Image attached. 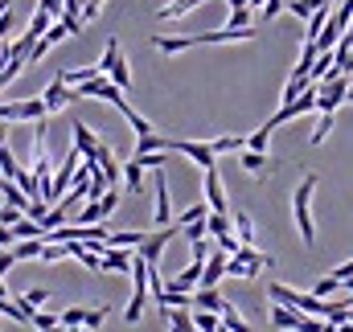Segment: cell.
Instances as JSON below:
<instances>
[{"label": "cell", "mask_w": 353, "mask_h": 332, "mask_svg": "<svg viewBox=\"0 0 353 332\" xmlns=\"http://www.w3.org/2000/svg\"><path fill=\"white\" fill-rule=\"evenodd\" d=\"M316 185H321V176L304 172V180L292 193V218H296V230H300L304 247H316V226H312V193H316Z\"/></svg>", "instance_id": "obj_1"}, {"label": "cell", "mask_w": 353, "mask_h": 332, "mask_svg": "<svg viewBox=\"0 0 353 332\" xmlns=\"http://www.w3.org/2000/svg\"><path fill=\"white\" fill-rule=\"evenodd\" d=\"M263 267H271V254H259L255 247H239L226 258V275L230 279H255Z\"/></svg>", "instance_id": "obj_2"}, {"label": "cell", "mask_w": 353, "mask_h": 332, "mask_svg": "<svg viewBox=\"0 0 353 332\" xmlns=\"http://www.w3.org/2000/svg\"><path fill=\"white\" fill-rule=\"evenodd\" d=\"M176 234H181V226H176V222H169V226H157V230L140 242V250H136V254H140L144 262H152V267H157V262H161V254H165V247L173 242Z\"/></svg>", "instance_id": "obj_3"}, {"label": "cell", "mask_w": 353, "mask_h": 332, "mask_svg": "<svg viewBox=\"0 0 353 332\" xmlns=\"http://www.w3.org/2000/svg\"><path fill=\"white\" fill-rule=\"evenodd\" d=\"M29 119H46V103H41V98L0 103V123H29Z\"/></svg>", "instance_id": "obj_4"}, {"label": "cell", "mask_w": 353, "mask_h": 332, "mask_svg": "<svg viewBox=\"0 0 353 332\" xmlns=\"http://www.w3.org/2000/svg\"><path fill=\"white\" fill-rule=\"evenodd\" d=\"M169 152H181V156H189V160L201 168V172L218 165V152L210 148V140H169Z\"/></svg>", "instance_id": "obj_5"}, {"label": "cell", "mask_w": 353, "mask_h": 332, "mask_svg": "<svg viewBox=\"0 0 353 332\" xmlns=\"http://www.w3.org/2000/svg\"><path fill=\"white\" fill-rule=\"evenodd\" d=\"M201 197H205V205H210L214 214H230V205H226V189H222V176H218V165L205 168V180H201Z\"/></svg>", "instance_id": "obj_6"}, {"label": "cell", "mask_w": 353, "mask_h": 332, "mask_svg": "<svg viewBox=\"0 0 353 332\" xmlns=\"http://www.w3.org/2000/svg\"><path fill=\"white\" fill-rule=\"evenodd\" d=\"M152 197H157V205H152V222H157V226H169V222H173V201H169L165 168H157V180H152Z\"/></svg>", "instance_id": "obj_7"}, {"label": "cell", "mask_w": 353, "mask_h": 332, "mask_svg": "<svg viewBox=\"0 0 353 332\" xmlns=\"http://www.w3.org/2000/svg\"><path fill=\"white\" fill-rule=\"evenodd\" d=\"M74 98H79V94L62 83V79H54V83L46 86V94H41V103H46V115H58V111H62L66 103H74Z\"/></svg>", "instance_id": "obj_8"}, {"label": "cell", "mask_w": 353, "mask_h": 332, "mask_svg": "<svg viewBox=\"0 0 353 332\" xmlns=\"http://www.w3.org/2000/svg\"><path fill=\"white\" fill-rule=\"evenodd\" d=\"M226 258H230V254H222L218 247L210 250V258H205V267H201V283H197V287H218V283L226 279Z\"/></svg>", "instance_id": "obj_9"}, {"label": "cell", "mask_w": 353, "mask_h": 332, "mask_svg": "<svg viewBox=\"0 0 353 332\" xmlns=\"http://www.w3.org/2000/svg\"><path fill=\"white\" fill-rule=\"evenodd\" d=\"M132 250L123 247H103V271H119V275H132Z\"/></svg>", "instance_id": "obj_10"}, {"label": "cell", "mask_w": 353, "mask_h": 332, "mask_svg": "<svg viewBox=\"0 0 353 332\" xmlns=\"http://www.w3.org/2000/svg\"><path fill=\"white\" fill-rule=\"evenodd\" d=\"M300 320H304V312H296V308H288V304H271V324H275V329L296 332Z\"/></svg>", "instance_id": "obj_11"}, {"label": "cell", "mask_w": 353, "mask_h": 332, "mask_svg": "<svg viewBox=\"0 0 353 332\" xmlns=\"http://www.w3.org/2000/svg\"><path fill=\"white\" fill-rule=\"evenodd\" d=\"M193 308H201V312H222L226 300L218 295V287H197V291H193Z\"/></svg>", "instance_id": "obj_12"}, {"label": "cell", "mask_w": 353, "mask_h": 332, "mask_svg": "<svg viewBox=\"0 0 353 332\" xmlns=\"http://www.w3.org/2000/svg\"><path fill=\"white\" fill-rule=\"evenodd\" d=\"M70 132H74V148H79L83 156H94V148H99V136L90 132L87 123H83V119H74V127H70Z\"/></svg>", "instance_id": "obj_13"}, {"label": "cell", "mask_w": 353, "mask_h": 332, "mask_svg": "<svg viewBox=\"0 0 353 332\" xmlns=\"http://www.w3.org/2000/svg\"><path fill=\"white\" fill-rule=\"evenodd\" d=\"M123 185L132 189V197H136V193H144V165H140L136 156L123 165Z\"/></svg>", "instance_id": "obj_14"}, {"label": "cell", "mask_w": 353, "mask_h": 332, "mask_svg": "<svg viewBox=\"0 0 353 332\" xmlns=\"http://www.w3.org/2000/svg\"><path fill=\"white\" fill-rule=\"evenodd\" d=\"M239 165L247 168L251 176H263L267 168H271V160H267V152H251V148H243V160Z\"/></svg>", "instance_id": "obj_15"}, {"label": "cell", "mask_w": 353, "mask_h": 332, "mask_svg": "<svg viewBox=\"0 0 353 332\" xmlns=\"http://www.w3.org/2000/svg\"><path fill=\"white\" fill-rule=\"evenodd\" d=\"M46 300H50V291H46V287H29V291H21V295H17V304H21L29 316H33V312H37Z\"/></svg>", "instance_id": "obj_16"}, {"label": "cell", "mask_w": 353, "mask_h": 332, "mask_svg": "<svg viewBox=\"0 0 353 332\" xmlns=\"http://www.w3.org/2000/svg\"><path fill=\"white\" fill-rule=\"evenodd\" d=\"M148 234L144 230H123V234H111L107 238V247H123V250H140V242H144Z\"/></svg>", "instance_id": "obj_17"}, {"label": "cell", "mask_w": 353, "mask_h": 332, "mask_svg": "<svg viewBox=\"0 0 353 332\" xmlns=\"http://www.w3.org/2000/svg\"><path fill=\"white\" fill-rule=\"evenodd\" d=\"M234 238H239L243 247L255 242V222H251V214H234Z\"/></svg>", "instance_id": "obj_18"}, {"label": "cell", "mask_w": 353, "mask_h": 332, "mask_svg": "<svg viewBox=\"0 0 353 332\" xmlns=\"http://www.w3.org/2000/svg\"><path fill=\"white\" fill-rule=\"evenodd\" d=\"M193 329L197 332H218L222 329V316H218V312H201V308H193Z\"/></svg>", "instance_id": "obj_19"}, {"label": "cell", "mask_w": 353, "mask_h": 332, "mask_svg": "<svg viewBox=\"0 0 353 332\" xmlns=\"http://www.w3.org/2000/svg\"><path fill=\"white\" fill-rule=\"evenodd\" d=\"M87 312L90 308H66V312H58V324L62 329H87Z\"/></svg>", "instance_id": "obj_20"}, {"label": "cell", "mask_w": 353, "mask_h": 332, "mask_svg": "<svg viewBox=\"0 0 353 332\" xmlns=\"http://www.w3.org/2000/svg\"><path fill=\"white\" fill-rule=\"evenodd\" d=\"M218 316H222V324H226L230 332H251V324H247V320L239 316V308H234V304H226V308H222Z\"/></svg>", "instance_id": "obj_21"}, {"label": "cell", "mask_w": 353, "mask_h": 332, "mask_svg": "<svg viewBox=\"0 0 353 332\" xmlns=\"http://www.w3.org/2000/svg\"><path fill=\"white\" fill-rule=\"evenodd\" d=\"M333 123H337V111H321V119L312 127V144H325V136L333 132Z\"/></svg>", "instance_id": "obj_22"}, {"label": "cell", "mask_w": 353, "mask_h": 332, "mask_svg": "<svg viewBox=\"0 0 353 332\" xmlns=\"http://www.w3.org/2000/svg\"><path fill=\"white\" fill-rule=\"evenodd\" d=\"M337 291H341V279H337V275H325V279L312 283V295H316V300H329V295H337Z\"/></svg>", "instance_id": "obj_23"}, {"label": "cell", "mask_w": 353, "mask_h": 332, "mask_svg": "<svg viewBox=\"0 0 353 332\" xmlns=\"http://www.w3.org/2000/svg\"><path fill=\"white\" fill-rule=\"evenodd\" d=\"M210 148L222 156V152H239V148H247V140H243V136H218V140H210Z\"/></svg>", "instance_id": "obj_24"}, {"label": "cell", "mask_w": 353, "mask_h": 332, "mask_svg": "<svg viewBox=\"0 0 353 332\" xmlns=\"http://www.w3.org/2000/svg\"><path fill=\"white\" fill-rule=\"evenodd\" d=\"M115 205H119V189H115V185H111V189H107V193H103V197H99V218H103V222H107V218H111V214H115Z\"/></svg>", "instance_id": "obj_25"}, {"label": "cell", "mask_w": 353, "mask_h": 332, "mask_svg": "<svg viewBox=\"0 0 353 332\" xmlns=\"http://www.w3.org/2000/svg\"><path fill=\"white\" fill-rule=\"evenodd\" d=\"M12 234H17V238H46V230H41L33 218H21V222L12 226Z\"/></svg>", "instance_id": "obj_26"}, {"label": "cell", "mask_w": 353, "mask_h": 332, "mask_svg": "<svg viewBox=\"0 0 353 332\" xmlns=\"http://www.w3.org/2000/svg\"><path fill=\"white\" fill-rule=\"evenodd\" d=\"M205 214H210V205H205V197H201V201H197V205H189V209H185V214H181V218H176V226H189V222H201V218H205Z\"/></svg>", "instance_id": "obj_27"}, {"label": "cell", "mask_w": 353, "mask_h": 332, "mask_svg": "<svg viewBox=\"0 0 353 332\" xmlns=\"http://www.w3.org/2000/svg\"><path fill=\"white\" fill-rule=\"evenodd\" d=\"M17 172H21V165L12 160V152H8V144H4V148H0V176H8V180H12Z\"/></svg>", "instance_id": "obj_28"}, {"label": "cell", "mask_w": 353, "mask_h": 332, "mask_svg": "<svg viewBox=\"0 0 353 332\" xmlns=\"http://www.w3.org/2000/svg\"><path fill=\"white\" fill-rule=\"evenodd\" d=\"M267 140H271V132L259 127V132H251V136H247V148H251V152H267Z\"/></svg>", "instance_id": "obj_29"}, {"label": "cell", "mask_w": 353, "mask_h": 332, "mask_svg": "<svg viewBox=\"0 0 353 332\" xmlns=\"http://www.w3.org/2000/svg\"><path fill=\"white\" fill-rule=\"evenodd\" d=\"M29 324H33V329H37V332H46V329H54V324H58V316H54V312H41V308H37Z\"/></svg>", "instance_id": "obj_30"}, {"label": "cell", "mask_w": 353, "mask_h": 332, "mask_svg": "<svg viewBox=\"0 0 353 332\" xmlns=\"http://www.w3.org/2000/svg\"><path fill=\"white\" fill-rule=\"evenodd\" d=\"M136 160H140L144 168H165V160H169V152H140Z\"/></svg>", "instance_id": "obj_31"}, {"label": "cell", "mask_w": 353, "mask_h": 332, "mask_svg": "<svg viewBox=\"0 0 353 332\" xmlns=\"http://www.w3.org/2000/svg\"><path fill=\"white\" fill-rule=\"evenodd\" d=\"M226 25H234V29H247L251 25V8H230V21Z\"/></svg>", "instance_id": "obj_32"}, {"label": "cell", "mask_w": 353, "mask_h": 332, "mask_svg": "<svg viewBox=\"0 0 353 332\" xmlns=\"http://www.w3.org/2000/svg\"><path fill=\"white\" fill-rule=\"evenodd\" d=\"M181 234H185L189 242H197V238H205V218H201V222H189V226H181Z\"/></svg>", "instance_id": "obj_33"}, {"label": "cell", "mask_w": 353, "mask_h": 332, "mask_svg": "<svg viewBox=\"0 0 353 332\" xmlns=\"http://www.w3.org/2000/svg\"><path fill=\"white\" fill-rule=\"evenodd\" d=\"M21 218H25V214H21L17 205H0V226H17Z\"/></svg>", "instance_id": "obj_34"}, {"label": "cell", "mask_w": 353, "mask_h": 332, "mask_svg": "<svg viewBox=\"0 0 353 332\" xmlns=\"http://www.w3.org/2000/svg\"><path fill=\"white\" fill-rule=\"evenodd\" d=\"M111 316V308H90L87 312V329H103V320Z\"/></svg>", "instance_id": "obj_35"}, {"label": "cell", "mask_w": 353, "mask_h": 332, "mask_svg": "<svg viewBox=\"0 0 353 332\" xmlns=\"http://www.w3.org/2000/svg\"><path fill=\"white\" fill-rule=\"evenodd\" d=\"M321 329H325V320H321V316H304L296 332H321Z\"/></svg>", "instance_id": "obj_36"}, {"label": "cell", "mask_w": 353, "mask_h": 332, "mask_svg": "<svg viewBox=\"0 0 353 332\" xmlns=\"http://www.w3.org/2000/svg\"><path fill=\"white\" fill-rule=\"evenodd\" d=\"M12 267H17V254H12V250H0V279H4Z\"/></svg>", "instance_id": "obj_37"}, {"label": "cell", "mask_w": 353, "mask_h": 332, "mask_svg": "<svg viewBox=\"0 0 353 332\" xmlns=\"http://www.w3.org/2000/svg\"><path fill=\"white\" fill-rule=\"evenodd\" d=\"M279 8H283V0H263V21L279 17Z\"/></svg>", "instance_id": "obj_38"}, {"label": "cell", "mask_w": 353, "mask_h": 332, "mask_svg": "<svg viewBox=\"0 0 353 332\" xmlns=\"http://www.w3.org/2000/svg\"><path fill=\"white\" fill-rule=\"evenodd\" d=\"M17 242V234H12V226H0V250H8Z\"/></svg>", "instance_id": "obj_39"}, {"label": "cell", "mask_w": 353, "mask_h": 332, "mask_svg": "<svg viewBox=\"0 0 353 332\" xmlns=\"http://www.w3.org/2000/svg\"><path fill=\"white\" fill-rule=\"evenodd\" d=\"M333 275H337V279H350V275H353V258H350V262H341V267H337Z\"/></svg>", "instance_id": "obj_40"}, {"label": "cell", "mask_w": 353, "mask_h": 332, "mask_svg": "<svg viewBox=\"0 0 353 332\" xmlns=\"http://www.w3.org/2000/svg\"><path fill=\"white\" fill-rule=\"evenodd\" d=\"M41 8H46V12H54V17H58V12H62V0H41Z\"/></svg>", "instance_id": "obj_41"}, {"label": "cell", "mask_w": 353, "mask_h": 332, "mask_svg": "<svg viewBox=\"0 0 353 332\" xmlns=\"http://www.w3.org/2000/svg\"><path fill=\"white\" fill-rule=\"evenodd\" d=\"M230 8H251V0H226Z\"/></svg>", "instance_id": "obj_42"}, {"label": "cell", "mask_w": 353, "mask_h": 332, "mask_svg": "<svg viewBox=\"0 0 353 332\" xmlns=\"http://www.w3.org/2000/svg\"><path fill=\"white\" fill-rule=\"evenodd\" d=\"M4 144H8V127L0 123V148H4Z\"/></svg>", "instance_id": "obj_43"}, {"label": "cell", "mask_w": 353, "mask_h": 332, "mask_svg": "<svg viewBox=\"0 0 353 332\" xmlns=\"http://www.w3.org/2000/svg\"><path fill=\"white\" fill-rule=\"evenodd\" d=\"M337 332H353V324H350V320H345V324H337Z\"/></svg>", "instance_id": "obj_44"}, {"label": "cell", "mask_w": 353, "mask_h": 332, "mask_svg": "<svg viewBox=\"0 0 353 332\" xmlns=\"http://www.w3.org/2000/svg\"><path fill=\"white\" fill-rule=\"evenodd\" d=\"M345 103H353V79H350V90H345Z\"/></svg>", "instance_id": "obj_45"}, {"label": "cell", "mask_w": 353, "mask_h": 332, "mask_svg": "<svg viewBox=\"0 0 353 332\" xmlns=\"http://www.w3.org/2000/svg\"><path fill=\"white\" fill-rule=\"evenodd\" d=\"M4 295H8V291H4V279H0V300H4Z\"/></svg>", "instance_id": "obj_46"}, {"label": "cell", "mask_w": 353, "mask_h": 332, "mask_svg": "<svg viewBox=\"0 0 353 332\" xmlns=\"http://www.w3.org/2000/svg\"><path fill=\"white\" fill-rule=\"evenodd\" d=\"M283 4H288V0H283Z\"/></svg>", "instance_id": "obj_47"}]
</instances>
